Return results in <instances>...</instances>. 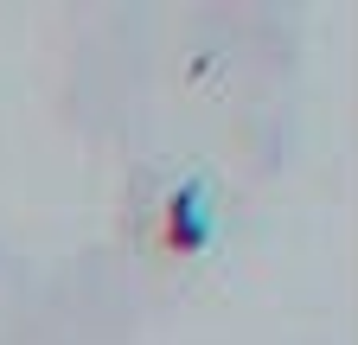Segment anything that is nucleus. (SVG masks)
I'll list each match as a JSON object with an SVG mask.
<instances>
[{"label": "nucleus", "instance_id": "nucleus-1", "mask_svg": "<svg viewBox=\"0 0 358 345\" xmlns=\"http://www.w3.org/2000/svg\"><path fill=\"white\" fill-rule=\"evenodd\" d=\"M199 243V192H179L173 198V249H192Z\"/></svg>", "mask_w": 358, "mask_h": 345}]
</instances>
